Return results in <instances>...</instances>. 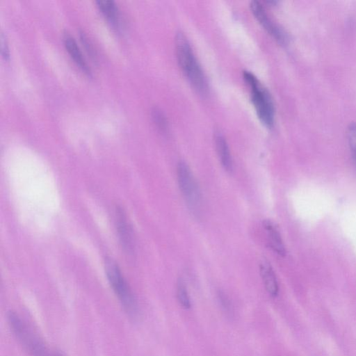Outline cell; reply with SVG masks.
Listing matches in <instances>:
<instances>
[{
  "instance_id": "6da1fadb",
  "label": "cell",
  "mask_w": 356,
  "mask_h": 356,
  "mask_svg": "<svg viewBox=\"0 0 356 356\" xmlns=\"http://www.w3.org/2000/svg\"><path fill=\"white\" fill-rule=\"evenodd\" d=\"M176 54L185 76L193 88L202 94L207 92V81L185 35L179 32L175 37Z\"/></svg>"
},
{
  "instance_id": "7a4b0ae2",
  "label": "cell",
  "mask_w": 356,
  "mask_h": 356,
  "mask_svg": "<svg viewBox=\"0 0 356 356\" xmlns=\"http://www.w3.org/2000/svg\"><path fill=\"white\" fill-rule=\"evenodd\" d=\"M243 79L250 88L251 101L259 119L266 127H272L274 124L275 107L269 92L250 72L244 71Z\"/></svg>"
},
{
  "instance_id": "3957f363",
  "label": "cell",
  "mask_w": 356,
  "mask_h": 356,
  "mask_svg": "<svg viewBox=\"0 0 356 356\" xmlns=\"http://www.w3.org/2000/svg\"><path fill=\"white\" fill-rule=\"evenodd\" d=\"M105 269L108 282L124 311L131 317H136L138 312L136 300L118 265L113 260L106 259Z\"/></svg>"
},
{
  "instance_id": "277c9868",
  "label": "cell",
  "mask_w": 356,
  "mask_h": 356,
  "mask_svg": "<svg viewBox=\"0 0 356 356\" xmlns=\"http://www.w3.org/2000/svg\"><path fill=\"white\" fill-rule=\"evenodd\" d=\"M177 177L189 209L193 215L199 216L202 209L201 191L189 166L184 161H179L177 164Z\"/></svg>"
},
{
  "instance_id": "5b68a950",
  "label": "cell",
  "mask_w": 356,
  "mask_h": 356,
  "mask_svg": "<svg viewBox=\"0 0 356 356\" xmlns=\"http://www.w3.org/2000/svg\"><path fill=\"white\" fill-rule=\"evenodd\" d=\"M250 6L256 19L269 34L281 44L287 42L288 36L286 32L270 18L259 1H252Z\"/></svg>"
},
{
  "instance_id": "8992f818",
  "label": "cell",
  "mask_w": 356,
  "mask_h": 356,
  "mask_svg": "<svg viewBox=\"0 0 356 356\" xmlns=\"http://www.w3.org/2000/svg\"><path fill=\"white\" fill-rule=\"evenodd\" d=\"M13 332L31 356H50L43 343L33 335L23 322L16 325Z\"/></svg>"
},
{
  "instance_id": "52a82bcc",
  "label": "cell",
  "mask_w": 356,
  "mask_h": 356,
  "mask_svg": "<svg viewBox=\"0 0 356 356\" xmlns=\"http://www.w3.org/2000/svg\"><path fill=\"white\" fill-rule=\"evenodd\" d=\"M116 222L122 245L128 252H131L134 247L131 229L127 222V218L121 208H117L116 209Z\"/></svg>"
},
{
  "instance_id": "ba28073f",
  "label": "cell",
  "mask_w": 356,
  "mask_h": 356,
  "mask_svg": "<svg viewBox=\"0 0 356 356\" xmlns=\"http://www.w3.org/2000/svg\"><path fill=\"white\" fill-rule=\"evenodd\" d=\"M259 271L266 290L272 297L277 296L279 286L275 272L270 264L266 259L261 261Z\"/></svg>"
},
{
  "instance_id": "9c48e42d",
  "label": "cell",
  "mask_w": 356,
  "mask_h": 356,
  "mask_svg": "<svg viewBox=\"0 0 356 356\" xmlns=\"http://www.w3.org/2000/svg\"><path fill=\"white\" fill-rule=\"evenodd\" d=\"M263 227L267 236L268 243L270 248L280 256H284L286 250L281 235L275 224L268 220L263 222Z\"/></svg>"
},
{
  "instance_id": "30bf717a",
  "label": "cell",
  "mask_w": 356,
  "mask_h": 356,
  "mask_svg": "<svg viewBox=\"0 0 356 356\" xmlns=\"http://www.w3.org/2000/svg\"><path fill=\"white\" fill-rule=\"evenodd\" d=\"M63 42L68 53L73 58L74 62L79 66L80 68H81L83 71L87 74H90V68L87 65V63L86 62L74 38L67 32H65L63 34Z\"/></svg>"
},
{
  "instance_id": "8fae6325",
  "label": "cell",
  "mask_w": 356,
  "mask_h": 356,
  "mask_svg": "<svg viewBox=\"0 0 356 356\" xmlns=\"http://www.w3.org/2000/svg\"><path fill=\"white\" fill-rule=\"evenodd\" d=\"M215 144L221 165L226 171L231 172L233 169L232 156L227 140L220 132L215 135Z\"/></svg>"
},
{
  "instance_id": "7c38bea8",
  "label": "cell",
  "mask_w": 356,
  "mask_h": 356,
  "mask_svg": "<svg viewBox=\"0 0 356 356\" xmlns=\"http://www.w3.org/2000/svg\"><path fill=\"white\" fill-rule=\"evenodd\" d=\"M98 8L112 24L113 26H118L119 23V12L115 2L112 0H98L96 1Z\"/></svg>"
},
{
  "instance_id": "4fadbf2b",
  "label": "cell",
  "mask_w": 356,
  "mask_h": 356,
  "mask_svg": "<svg viewBox=\"0 0 356 356\" xmlns=\"http://www.w3.org/2000/svg\"><path fill=\"white\" fill-rule=\"evenodd\" d=\"M177 298L181 307L191 308V300L184 281L179 278L177 282Z\"/></svg>"
},
{
  "instance_id": "5bb4252c",
  "label": "cell",
  "mask_w": 356,
  "mask_h": 356,
  "mask_svg": "<svg viewBox=\"0 0 356 356\" xmlns=\"http://www.w3.org/2000/svg\"><path fill=\"white\" fill-rule=\"evenodd\" d=\"M152 118L160 131L165 134L168 129V121L162 111L158 108H154L152 111Z\"/></svg>"
},
{
  "instance_id": "9a60e30c",
  "label": "cell",
  "mask_w": 356,
  "mask_h": 356,
  "mask_svg": "<svg viewBox=\"0 0 356 356\" xmlns=\"http://www.w3.org/2000/svg\"><path fill=\"white\" fill-rule=\"evenodd\" d=\"M348 140L350 146V152L355 163L356 164V124L351 123L348 126Z\"/></svg>"
},
{
  "instance_id": "2e32d148",
  "label": "cell",
  "mask_w": 356,
  "mask_h": 356,
  "mask_svg": "<svg viewBox=\"0 0 356 356\" xmlns=\"http://www.w3.org/2000/svg\"><path fill=\"white\" fill-rule=\"evenodd\" d=\"M218 297L220 305L224 309V311L226 312V313L227 314H231L233 309L230 300L229 299L227 296L223 291H219L218 293Z\"/></svg>"
},
{
  "instance_id": "e0dca14e",
  "label": "cell",
  "mask_w": 356,
  "mask_h": 356,
  "mask_svg": "<svg viewBox=\"0 0 356 356\" xmlns=\"http://www.w3.org/2000/svg\"><path fill=\"white\" fill-rule=\"evenodd\" d=\"M0 43L1 55L6 60L9 58V50L6 38L3 33L1 34Z\"/></svg>"
},
{
  "instance_id": "ac0fdd59",
  "label": "cell",
  "mask_w": 356,
  "mask_h": 356,
  "mask_svg": "<svg viewBox=\"0 0 356 356\" xmlns=\"http://www.w3.org/2000/svg\"><path fill=\"white\" fill-rule=\"evenodd\" d=\"M54 356H63L61 353H56Z\"/></svg>"
}]
</instances>
